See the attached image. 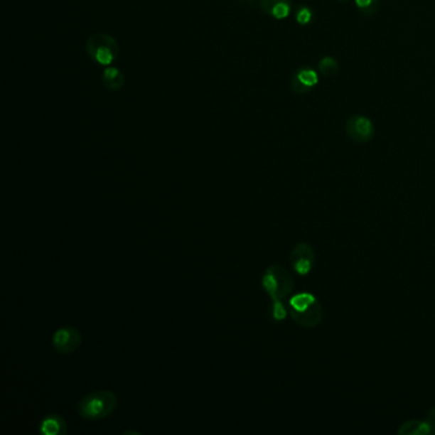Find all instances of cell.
<instances>
[{
    "label": "cell",
    "instance_id": "cell-2",
    "mask_svg": "<svg viewBox=\"0 0 435 435\" xmlns=\"http://www.w3.org/2000/svg\"><path fill=\"white\" fill-rule=\"evenodd\" d=\"M289 313L295 323L305 328L316 327L323 318V308L311 292H299L289 299Z\"/></svg>",
    "mask_w": 435,
    "mask_h": 435
},
{
    "label": "cell",
    "instance_id": "cell-1",
    "mask_svg": "<svg viewBox=\"0 0 435 435\" xmlns=\"http://www.w3.org/2000/svg\"><path fill=\"white\" fill-rule=\"evenodd\" d=\"M118 407L117 394L107 390L91 392L78 401L77 411L87 421H99L112 415Z\"/></svg>",
    "mask_w": 435,
    "mask_h": 435
},
{
    "label": "cell",
    "instance_id": "cell-8",
    "mask_svg": "<svg viewBox=\"0 0 435 435\" xmlns=\"http://www.w3.org/2000/svg\"><path fill=\"white\" fill-rule=\"evenodd\" d=\"M319 82V75L313 68H300L291 78V90L298 95L309 94Z\"/></svg>",
    "mask_w": 435,
    "mask_h": 435
},
{
    "label": "cell",
    "instance_id": "cell-3",
    "mask_svg": "<svg viewBox=\"0 0 435 435\" xmlns=\"http://www.w3.org/2000/svg\"><path fill=\"white\" fill-rule=\"evenodd\" d=\"M262 286L272 301H284L294 290V280L285 268L271 266L262 276Z\"/></svg>",
    "mask_w": 435,
    "mask_h": 435
},
{
    "label": "cell",
    "instance_id": "cell-16",
    "mask_svg": "<svg viewBox=\"0 0 435 435\" xmlns=\"http://www.w3.org/2000/svg\"><path fill=\"white\" fill-rule=\"evenodd\" d=\"M287 313H289V309L284 304V301H272V317L274 321L285 319Z\"/></svg>",
    "mask_w": 435,
    "mask_h": 435
},
{
    "label": "cell",
    "instance_id": "cell-4",
    "mask_svg": "<svg viewBox=\"0 0 435 435\" xmlns=\"http://www.w3.org/2000/svg\"><path fill=\"white\" fill-rule=\"evenodd\" d=\"M86 48L90 58L100 65H110L118 58L120 51L118 41L104 32L91 35Z\"/></svg>",
    "mask_w": 435,
    "mask_h": 435
},
{
    "label": "cell",
    "instance_id": "cell-15",
    "mask_svg": "<svg viewBox=\"0 0 435 435\" xmlns=\"http://www.w3.org/2000/svg\"><path fill=\"white\" fill-rule=\"evenodd\" d=\"M295 18H296V22H298L299 25H309V23H311L313 18H314V13H313L311 8H308V6H300L298 9V12H296Z\"/></svg>",
    "mask_w": 435,
    "mask_h": 435
},
{
    "label": "cell",
    "instance_id": "cell-10",
    "mask_svg": "<svg viewBox=\"0 0 435 435\" xmlns=\"http://www.w3.org/2000/svg\"><path fill=\"white\" fill-rule=\"evenodd\" d=\"M263 12L276 19H285L290 16L292 4L290 0H261Z\"/></svg>",
    "mask_w": 435,
    "mask_h": 435
},
{
    "label": "cell",
    "instance_id": "cell-18",
    "mask_svg": "<svg viewBox=\"0 0 435 435\" xmlns=\"http://www.w3.org/2000/svg\"><path fill=\"white\" fill-rule=\"evenodd\" d=\"M338 1H348V0H338Z\"/></svg>",
    "mask_w": 435,
    "mask_h": 435
},
{
    "label": "cell",
    "instance_id": "cell-17",
    "mask_svg": "<svg viewBox=\"0 0 435 435\" xmlns=\"http://www.w3.org/2000/svg\"><path fill=\"white\" fill-rule=\"evenodd\" d=\"M425 421L429 425L431 433H435V407H433V409L428 412Z\"/></svg>",
    "mask_w": 435,
    "mask_h": 435
},
{
    "label": "cell",
    "instance_id": "cell-14",
    "mask_svg": "<svg viewBox=\"0 0 435 435\" xmlns=\"http://www.w3.org/2000/svg\"><path fill=\"white\" fill-rule=\"evenodd\" d=\"M340 70L338 62L333 56H324L319 62V72L324 77H332L336 75Z\"/></svg>",
    "mask_w": 435,
    "mask_h": 435
},
{
    "label": "cell",
    "instance_id": "cell-11",
    "mask_svg": "<svg viewBox=\"0 0 435 435\" xmlns=\"http://www.w3.org/2000/svg\"><path fill=\"white\" fill-rule=\"evenodd\" d=\"M102 83L110 91H118L124 86V75L118 68L105 69L102 73Z\"/></svg>",
    "mask_w": 435,
    "mask_h": 435
},
{
    "label": "cell",
    "instance_id": "cell-7",
    "mask_svg": "<svg viewBox=\"0 0 435 435\" xmlns=\"http://www.w3.org/2000/svg\"><path fill=\"white\" fill-rule=\"evenodd\" d=\"M316 253L314 249L306 242H299L291 250L290 263L295 272L301 276L309 274L314 266Z\"/></svg>",
    "mask_w": 435,
    "mask_h": 435
},
{
    "label": "cell",
    "instance_id": "cell-6",
    "mask_svg": "<svg viewBox=\"0 0 435 435\" xmlns=\"http://www.w3.org/2000/svg\"><path fill=\"white\" fill-rule=\"evenodd\" d=\"M82 335L75 327H63L54 332L51 345L58 354L70 355L81 346Z\"/></svg>",
    "mask_w": 435,
    "mask_h": 435
},
{
    "label": "cell",
    "instance_id": "cell-5",
    "mask_svg": "<svg viewBox=\"0 0 435 435\" xmlns=\"http://www.w3.org/2000/svg\"><path fill=\"white\" fill-rule=\"evenodd\" d=\"M346 134L350 139L356 144H367L370 142L375 134L373 122L364 115H353L348 119L346 125Z\"/></svg>",
    "mask_w": 435,
    "mask_h": 435
},
{
    "label": "cell",
    "instance_id": "cell-13",
    "mask_svg": "<svg viewBox=\"0 0 435 435\" xmlns=\"http://www.w3.org/2000/svg\"><path fill=\"white\" fill-rule=\"evenodd\" d=\"M355 6L362 17H373L380 9V0H355Z\"/></svg>",
    "mask_w": 435,
    "mask_h": 435
},
{
    "label": "cell",
    "instance_id": "cell-9",
    "mask_svg": "<svg viewBox=\"0 0 435 435\" xmlns=\"http://www.w3.org/2000/svg\"><path fill=\"white\" fill-rule=\"evenodd\" d=\"M38 430L43 435H65L68 433V426L59 414H49L43 417Z\"/></svg>",
    "mask_w": 435,
    "mask_h": 435
},
{
    "label": "cell",
    "instance_id": "cell-12",
    "mask_svg": "<svg viewBox=\"0 0 435 435\" xmlns=\"http://www.w3.org/2000/svg\"><path fill=\"white\" fill-rule=\"evenodd\" d=\"M430 433H431V429L426 421H417V420L406 421L398 429L399 435H428Z\"/></svg>",
    "mask_w": 435,
    "mask_h": 435
}]
</instances>
